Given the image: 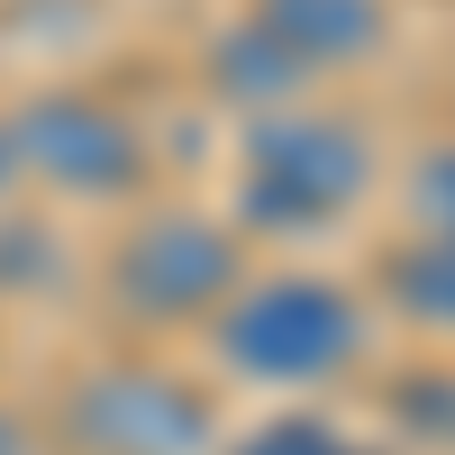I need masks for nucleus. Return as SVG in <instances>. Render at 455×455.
Listing matches in <instances>:
<instances>
[{"label":"nucleus","mask_w":455,"mask_h":455,"mask_svg":"<svg viewBox=\"0 0 455 455\" xmlns=\"http://www.w3.org/2000/svg\"><path fill=\"white\" fill-rule=\"evenodd\" d=\"M237 274H246V237L219 210H192V201H128V228L100 264L109 310L146 337L201 328L237 291Z\"/></svg>","instance_id":"3"},{"label":"nucleus","mask_w":455,"mask_h":455,"mask_svg":"<svg viewBox=\"0 0 455 455\" xmlns=\"http://www.w3.org/2000/svg\"><path fill=\"white\" fill-rule=\"evenodd\" d=\"M64 274H73L64 228L46 210H0V300L10 291H55Z\"/></svg>","instance_id":"9"},{"label":"nucleus","mask_w":455,"mask_h":455,"mask_svg":"<svg viewBox=\"0 0 455 455\" xmlns=\"http://www.w3.org/2000/svg\"><path fill=\"white\" fill-rule=\"evenodd\" d=\"M19 182H28V173H19V128H10V109H0V210L19 201Z\"/></svg>","instance_id":"14"},{"label":"nucleus","mask_w":455,"mask_h":455,"mask_svg":"<svg viewBox=\"0 0 455 455\" xmlns=\"http://www.w3.org/2000/svg\"><path fill=\"white\" fill-rule=\"evenodd\" d=\"M0 455H46V437H36V419H19L10 401H0Z\"/></svg>","instance_id":"13"},{"label":"nucleus","mask_w":455,"mask_h":455,"mask_svg":"<svg viewBox=\"0 0 455 455\" xmlns=\"http://www.w3.org/2000/svg\"><path fill=\"white\" fill-rule=\"evenodd\" d=\"M246 19H264L310 73H364L392 46V0H246Z\"/></svg>","instance_id":"7"},{"label":"nucleus","mask_w":455,"mask_h":455,"mask_svg":"<svg viewBox=\"0 0 455 455\" xmlns=\"http://www.w3.org/2000/svg\"><path fill=\"white\" fill-rule=\"evenodd\" d=\"M410 228L419 237H455V137L410 164Z\"/></svg>","instance_id":"12"},{"label":"nucleus","mask_w":455,"mask_h":455,"mask_svg":"<svg viewBox=\"0 0 455 455\" xmlns=\"http://www.w3.org/2000/svg\"><path fill=\"white\" fill-rule=\"evenodd\" d=\"M392 428L428 437V446H455V364H419L392 383Z\"/></svg>","instance_id":"11"},{"label":"nucleus","mask_w":455,"mask_h":455,"mask_svg":"<svg viewBox=\"0 0 455 455\" xmlns=\"http://www.w3.org/2000/svg\"><path fill=\"white\" fill-rule=\"evenodd\" d=\"M10 128H19V173L36 182V192H55V201H83V210H128L146 201V182H156V146H146V128L128 119L119 100H100V92H36L10 109Z\"/></svg>","instance_id":"4"},{"label":"nucleus","mask_w":455,"mask_h":455,"mask_svg":"<svg viewBox=\"0 0 455 455\" xmlns=\"http://www.w3.org/2000/svg\"><path fill=\"white\" fill-rule=\"evenodd\" d=\"M210 355L228 383L255 392H328L373 355V300L347 291L337 274H237V291L201 319Z\"/></svg>","instance_id":"1"},{"label":"nucleus","mask_w":455,"mask_h":455,"mask_svg":"<svg viewBox=\"0 0 455 455\" xmlns=\"http://www.w3.org/2000/svg\"><path fill=\"white\" fill-rule=\"evenodd\" d=\"M64 446L83 455H219L210 383L156 355H109L64 383Z\"/></svg>","instance_id":"5"},{"label":"nucleus","mask_w":455,"mask_h":455,"mask_svg":"<svg viewBox=\"0 0 455 455\" xmlns=\"http://www.w3.org/2000/svg\"><path fill=\"white\" fill-rule=\"evenodd\" d=\"M373 291L419 337H455V237H419V228L392 237L383 264H373Z\"/></svg>","instance_id":"8"},{"label":"nucleus","mask_w":455,"mask_h":455,"mask_svg":"<svg viewBox=\"0 0 455 455\" xmlns=\"http://www.w3.org/2000/svg\"><path fill=\"white\" fill-rule=\"evenodd\" d=\"M228 455H392V446H364V437H347L337 419H319V410H283V419L246 428Z\"/></svg>","instance_id":"10"},{"label":"nucleus","mask_w":455,"mask_h":455,"mask_svg":"<svg viewBox=\"0 0 455 455\" xmlns=\"http://www.w3.org/2000/svg\"><path fill=\"white\" fill-rule=\"evenodd\" d=\"M373 192V128L347 109H264L237 137V182H228V228L237 237H328Z\"/></svg>","instance_id":"2"},{"label":"nucleus","mask_w":455,"mask_h":455,"mask_svg":"<svg viewBox=\"0 0 455 455\" xmlns=\"http://www.w3.org/2000/svg\"><path fill=\"white\" fill-rule=\"evenodd\" d=\"M201 83H210V100H228L237 119H264V109H291L300 92L319 83L310 64H300L291 46L264 19H228V28H210V46H201Z\"/></svg>","instance_id":"6"}]
</instances>
